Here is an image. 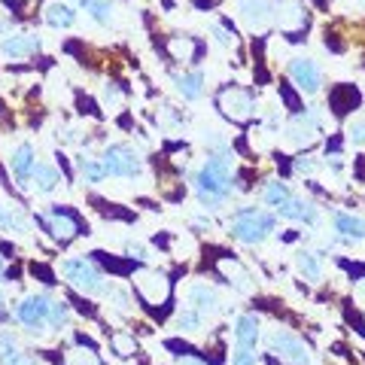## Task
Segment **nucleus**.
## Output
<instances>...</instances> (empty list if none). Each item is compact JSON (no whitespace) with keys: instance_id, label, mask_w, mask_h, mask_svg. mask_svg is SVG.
Instances as JSON below:
<instances>
[{"instance_id":"nucleus-3","label":"nucleus","mask_w":365,"mask_h":365,"mask_svg":"<svg viewBox=\"0 0 365 365\" xmlns=\"http://www.w3.org/2000/svg\"><path fill=\"white\" fill-rule=\"evenodd\" d=\"M101 165H104V170L110 177H122V180H134V177L143 174V158L137 155L134 146H128V143L110 146L104 153V158H101Z\"/></svg>"},{"instance_id":"nucleus-10","label":"nucleus","mask_w":365,"mask_h":365,"mask_svg":"<svg viewBox=\"0 0 365 365\" xmlns=\"http://www.w3.org/2000/svg\"><path fill=\"white\" fill-rule=\"evenodd\" d=\"M287 134H289V140L295 146H311L317 140V134H319V122H317L314 113H299V116L289 122Z\"/></svg>"},{"instance_id":"nucleus-5","label":"nucleus","mask_w":365,"mask_h":365,"mask_svg":"<svg viewBox=\"0 0 365 365\" xmlns=\"http://www.w3.org/2000/svg\"><path fill=\"white\" fill-rule=\"evenodd\" d=\"M134 289L137 295H140V302L143 304H150V307H158V304H165L168 302V295H170V280L165 277L162 271H137L134 274Z\"/></svg>"},{"instance_id":"nucleus-37","label":"nucleus","mask_w":365,"mask_h":365,"mask_svg":"<svg viewBox=\"0 0 365 365\" xmlns=\"http://www.w3.org/2000/svg\"><path fill=\"white\" fill-rule=\"evenodd\" d=\"M0 228H13V232H21V228H25V222H21L19 216H13V213L0 210Z\"/></svg>"},{"instance_id":"nucleus-42","label":"nucleus","mask_w":365,"mask_h":365,"mask_svg":"<svg viewBox=\"0 0 365 365\" xmlns=\"http://www.w3.org/2000/svg\"><path fill=\"white\" fill-rule=\"evenodd\" d=\"M177 365H204V362H201V359H195V356H182Z\"/></svg>"},{"instance_id":"nucleus-15","label":"nucleus","mask_w":365,"mask_h":365,"mask_svg":"<svg viewBox=\"0 0 365 365\" xmlns=\"http://www.w3.org/2000/svg\"><path fill=\"white\" fill-rule=\"evenodd\" d=\"M256 341H259V319L253 314H247L235 323V344L247 347V350H256Z\"/></svg>"},{"instance_id":"nucleus-34","label":"nucleus","mask_w":365,"mask_h":365,"mask_svg":"<svg viewBox=\"0 0 365 365\" xmlns=\"http://www.w3.org/2000/svg\"><path fill=\"white\" fill-rule=\"evenodd\" d=\"M113 350L119 353V356H131L134 353V338H128V335H113Z\"/></svg>"},{"instance_id":"nucleus-14","label":"nucleus","mask_w":365,"mask_h":365,"mask_svg":"<svg viewBox=\"0 0 365 365\" xmlns=\"http://www.w3.org/2000/svg\"><path fill=\"white\" fill-rule=\"evenodd\" d=\"M34 146L31 143H21L19 150L13 153V158H9V168H13V174H16V180L19 182H28L31 180V174H34Z\"/></svg>"},{"instance_id":"nucleus-35","label":"nucleus","mask_w":365,"mask_h":365,"mask_svg":"<svg viewBox=\"0 0 365 365\" xmlns=\"http://www.w3.org/2000/svg\"><path fill=\"white\" fill-rule=\"evenodd\" d=\"M119 98H122V95H119V86H113V83L104 86V95H101V101H104V107H107V110L116 107V104H119Z\"/></svg>"},{"instance_id":"nucleus-24","label":"nucleus","mask_w":365,"mask_h":365,"mask_svg":"<svg viewBox=\"0 0 365 365\" xmlns=\"http://www.w3.org/2000/svg\"><path fill=\"white\" fill-rule=\"evenodd\" d=\"M177 88H180V95L186 98V101L201 98V91H204V73H201V71H195V73L177 76Z\"/></svg>"},{"instance_id":"nucleus-6","label":"nucleus","mask_w":365,"mask_h":365,"mask_svg":"<svg viewBox=\"0 0 365 365\" xmlns=\"http://www.w3.org/2000/svg\"><path fill=\"white\" fill-rule=\"evenodd\" d=\"M220 110L232 122H250L253 113H256V104H253V95H250V91L225 88V91H220Z\"/></svg>"},{"instance_id":"nucleus-45","label":"nucleus","mask_w":365,"mask_h":365,"mask_svg":"<svg viewBox=\"0 0 365 365\" xmlns=\"http://www.w3.org/2000/svg\"><path fill=\"white\" fill-rule=\"evenodd\" d=\"M0 307H4V292H0Z\"/></svg>"},{"instance_id":"nucleus-28","label":"nucleus","mask_w":365,"mask_h":365,"mask_svg":"<svg viewBox=\"0 0 365 365\" xmlns=\"http://www.w3.org/2000/svg\"><path fill=\"white\" fill-rule=\"evenodd\" d=\"M295 262H299V268L304 271V277H307V280H319V277H323V268H319V262H317L314 253L302 250V253L295 256Z\"/></svg>"},{"instance_id":"nucleus-16","label":"nucleus","mask_w":365,"mask_h":365,"mask_svg":"<svg viewBox=\"0 0 365 365\" xmlns=\"http://www.w3.org/2000/svg\"><path fill=\"white\" fill-rule=\"evenodd\" d=\"M216 268H220L222 277H225L228 283H235L237 289H250V271H247L237 259H228V256H225V259H220V265H216Z\"/></svg>"},{"instance_id":"nucleus-39","label":"nucleus","mask_w":365,"mask_h":365,"mask_svg":"<svg viewBox=\"0 0 365 365\" xmlns=\"http://www.w3.org/2000/svg\"><path fill=\"white\" fill-rule=\"evenodd\" d=\"M347 134H350V140H353V143H359V146H365V122H353Z\"/></svg>"},{"instance_id":"nucleus-43","label":"nucleus","mask_w":365,"mask_h":365,"mask_svg":"<svg viewBox=\"0 0 365 365\" xmlns=\"http://www.w3.org/2000/svg\"><path fill=\"white\" fill-rule=\"evenodd\" d=\"M6 365H34V362H31V359H25V356H13Z\"/></svg>"},{"instance_id":"nucleus-33","label":"nucleus","mask_w":365,"mask_h":365,"mask_svg":"<svg viewBox=\"0 0 365 365\" xmlns=\"http://www.w3.org/2000/svg\"><path fill=\"white\" fill-rule=\"evenodd\" d=\"M13 356H19V344L13 341V335H9V332H4V335H0V359H4V362H9Z\"/></svg>"},{"instance_id":"nucleus-9","label":"nucleus","mask_w":365,"mask_h":365,"mask_svg":"<svg viewBox=\"0 0 365 365\" xmlns=\"http://www.w3.org/2000/svg\"><path fill=\"white\" fill-rule=\"evenodd\" d=\"M289 76L299 91H304V95H314V91L319 88V67L311 61V58H292L289 61Z\"/></svg>"},{"instance_id":"nucleus-1","label":"nucleus","mask_w":365,"mask_h":365,"mask_svg":"<svg viewBox=\"0 0 365 365\" xmlns=\"http://www.w3.org/2000/svg\"><path fill=\"white\" fill-rule=\"evenodd\" d=\"M198 198L204 207H220V204L232 195L235 189V177H232V162L222 155H210L204 168L198 170Z\"/></svg>"},{"instance_id":"nucleus-25","label":"nucleus","mask_w":365,"mask_h":365,"mask_svg":"<svg viewBox=\"0 0 365 365\" xmlns=\"http://www.w3.org/2000/svg\"><path fill=\"white\" fill-rule=\"evenodd\" d=\"M46 21L52 28H71L73 25V9L67 4H49L46 6Z\"/></svg>"},{"instance_id":"nucleus-19","label":"nucleus","mask_w":365,"mask_h":365,"mask_svg":"<svg viewBox=\"0 0 365 365\" xmlns=\"http://www.w3.org/2000/svg\"><path fill=\"white\" fill-rule=\"evenodd\" d=\"M329 101H332V110L338 113V116H344V113H350L353 107L359 104V95L353 86H338L332 95H329Z\"/></svg>"},{"instance_id":"nucleus-4","label":"nucleus","mask_w":365,"mask_h":365,"mask_svg":"<svg viewBox=\"0 0 365 365\" xmlns=\"http://www.w3.org/2000/svg\"><path fill=\"white\" fill-rule=\"evenodd\" d=\"M61 271H64V277L71 280V287L79 289L83 295H98L104 289V277H101V271L91 265L88 259H67V262H61Z\"/></svg>"},{"instance_id":"nucleus-29","label":"nucleus","mask_w":365,"mask_h":365,"mask_svg":"<svg viewBox=\"0 0 365 365\" xmlns=\"http://www.w3.org/2000/svg\"><path fill=\"white\" fill-rule=\"evenodd\" d=\"M201 319H204V314H198L195 307H186V311L177 314V329H180V332H198Z\"/></svg>"},{"instance_id":"nucleus-38","label":"nucleus","mask_w":365,"mask_h":365,"mask_svg":"<svg viewBox=\"0 0 365 365\" xmlns=\"http://www.w3.org/2000/svg\"><path fill=\"white\" fill-rule=\"evenodd\" d=\"M213 37L220 40L222 46H235V34L228 31V28H222V25H213Z\"/></svg>"},{"instance_id":"nucleus-20","label":"nucleus","mask_w":365,"mask_h":365,"mask_svg":"<svg viewBox=\"0 0 365 365\" xmlns=\"http://www.w3.org/2000/svg\"><path fill=\"white\" fill-rule=\"evenodd\" d=\"M335 232H341L344 237H356V241H362L365 237V220H359V216H353V213H335Z\"/></svg>"},{"instance_id":"nucleus-8","label":"nucleus","mask_w":365,"mask_h":365,"mask_svg":"<svg viewBox=\"0 0 365 365\" xmlns=\"http://www.w3.org/2000/svg\"><path fill=\"white\" fill-rule=\"evenodd\" d=\"M49 299L46 295H28V299H21L16 304V319L19 323H25L28 329L34 332H40L43 323H49Z\"/></svg>"},{"instance_id":"nucleus-32","label":"nucleus","mask_w":365,"mask_h":365,"mask_svg":"<svg viewBox=\"0 0 365 365\" xmlns=\"http://www.w3.org/2000/svg\"><path fill=\"white\" fill-rule=\"evenodd\" d=\"M67 319H71V307H67V302H55L49 307V323H52V329H61Z\"/></svg>"},{"instance_id":"nucleus-13","label":"nucleus","mask_w":365,"mask_h":365,"mask_svg":"<svg viewBox=\"0 0 365 365\" xmlns=\"http://www.w3.org/2000/svg\"><path fill=\"white\" fill-rule=\"evenodd\" d=\"M241 13H244V21L253 31L265 28L268 19H271V4L268 0H241Z\"/></svg>"},{"instance_id":"nucleus-21","label":"nucleus","mask_w":365,"mask_h":365,"mask_svg":"<svg viewBox=\"0 0 365 365\" xmlns=\"http://www.w3.org/2000/svg\"><path fill=\"white\" fill-rule=\"evenodd\" d=\"M189 302L198 314H210L216 307V292L210 287H204V283H195V287H189Z\"/></svg>"},{"instance_id":"nucleus-26","label":"nucleus","mask_w":365,"mask_h":365,"mask_svg":"<svg viewBox=\"0 0 365 365\" xmlns=\"http://www.w3.org/2000/svg\"><path fill=\"white\" fill-rule=\"evenodd\" d=\"M31 177L37 180V189H40V192H52V189L61 182L58 170L49 168V165H34V174H31Z\"/></svg>"},{"instance_id":"nucleus-36","label":"nucleus","mask_w":365,"mask_h":365,"mask_svg":"<svg viewBox=\"0 0 365 365\" xmlns=\"http://www.w3.org/2000/svg\"><path fill=\"white\" fill-rule=\"evenodd\" d=\"M232 365H256V353L247 350V347H237L235 356H232Z\"/></svg>"},{"instance_id":"nucleus-17","label":"nucleus","mask_w":365,"mask_h":365,"mask_svg":"<svg viewBox=\"0 0 365 365\" xmlns=\"http://www.w3.org/2000/svg\"><path fill=\"white\" fill-rule=\"evenodd\" d=\"M280 216L287 220H299V222H317V207L311 201H302V198H289L283 207H277Z\"/></svg>"},{"instance_id":"nucleus-2","label":"nucleus","mask_w":365,"mask_h":365,"mask_svg":"<svg viewBox=\"0 0 365 365\" xmlns=\"http://www.w3.org/2000/svg\"><path fill=\"white\" fill-rule=\"evenodd\" d=\"M271 232H274V216L262 213L256 207L237 210L235 220H232V235L237 237V241H244V244H262Z\"/></svg>"},{"instance_id":"nucleus-41","label":"nucleus","mask_w":365,"mask_h":365,"mask_svg":"<svg viewBox=\"0 0 365 365\" xmlns=\"http://www.w3.org/2000/svg\"><path fill=\"white\" fill-rule=\"evenodd\" d=\"M125 250H128V253H131L134 259H143V256H146V250H143V244H128V247H125Z\"/></svg>"},{"instance_id":"nucleus-44","label":"nucleus","mask_w":365,"mask_h":365,"mask_svg":"<svg viewBox=\"0 0 365 365\" xmlns=\"http://www.w3.org/2000/svg\"><path fill=\"white\" fill-rule=\"evenodd\" d=\"M356 299L365 304V280H362V283H356Z\"/></svg>"},{"instance_id":"nucleus-22","label":"nucleus","mask_w":365,"mask_h":365,"mask_svg":"<svg viewBox=\"0 0 365 365\" xmlns=\"http://www.w3.org/2000/svg\"><path fill=\"white\" fill-rule=\"evenodd\" d=\"M86 6V13H91V19L101 21V25H110L116 19V4L113 0H79Z\"/></svg>"},{"instance_id":"nucleus-31","label":"nucleus","mask_w":365,"mask_h":365,"mask_svg":"<svg viewBox=\"0 0 365 365\" xmlns=\"http://www.w3.org/2000/svg\"><path fill=\"white\" fill-rule=\"evenodd\" d=\"M64 362H67V365H101L98 353H95V350H83V347H76V350L67 353Z\"/></svg>"},{"instance_id":"nucleus-12","label":"nucleus","mask_w":365,"mask_h":365,"mask_svg":"<svg viewBox=\"0 0 365 365\" xmlns=\"http://www.w3.org/2000/svg\"><path fill=\"white\" fill-rule=\"evenodd\" d=\"M40 37H31V34H21V37H6L0 43V52L6 58H25V55H37L40 52Z\"/></svg>"},{"instance_id":"nucleus-27","label":"nucleus","mask_w":365,"mask_h":365,"mask_svg":"<svg viewBox=\"0 0 365 365\" xmlns=\"http://www.w3.org/2000/svg\"><path fill=\"white\" fill-rule=\"evenodd\" d=\"M76 168H79V174H83L88 182H101V180L107 177L104 165L95 162V158H86V155H79V158H76Z\"/></svg>"},{"instance_id":"nucleus-7","label":"nucleus","mask_w":365,"mask_h":365,"mask_svg":"<svg viewBox=\"0 0 365 365\" xmlns=\"http://www.w3.org/2000/svg\"><path fill=\"white\" fill-rule=\"evenodd\" d=\"M271 350L292 365H311V350H307L304 341L289 335V332H280V329L271 335Z\"/></svg>"},{"instance_id":"nucleus-40","label":"nucleus","mask_w":365,"mask_h":365,"mask_svg":"<svg viewBox=\"0 0 365 365\" xmlns=\"http://www.w3.org/2000/svg\"><path fill=\"white\" fill-rule=\"evenodd\" d=\"M113 302H116L119 311H125V307H128V295H125L122 289H113Z\"/></svg>"},{"instance_id":"nucleus-30","label":"nucleus","mask_w":365,"mask_h":365,"mask_svg":"<svg viewBox=\"0 0 365 365\" xmlns=\"http://www.w3.org/2000/svg\"><path fill=\"white\" fill-rule=\"evenodd\" d=\"M292 195H289V189L283 186V182H268V189H265V201L271 204V207H283Z\"/></svg>"},{"instance_id":"nucleus-23","label":"nucleus","mask_w":365,"mask_h":365,"mask_svg":"<svg viewBox=\"0 0 365 365\" xmlns=\"http://www.w3.org/2000/svg\"><path fill=\"white\" fill-rule=\"evenodd\" d=\"M168 52H170V58L174 61H192L195 58V52H198V46L192 37H170L168 40Z\"/></svg>"},{"instance_id":"nucleus-11","label":"nucleus","mask_w":365,"mask_h":365,"mask_svg":"<svg viewBox=\"0 0 365 365\" xmlns=\"http://www.w3.org/2000/svg\"><path fill=\"white\" fill-rule=\"evenodd\" d=\"M46 225H49V232H52V237L55 241H61V244H67V241H73V237L79 235V222L73 220L67 210H61V207H55L49 216L43 220Z\"/></svg>"},{"instance_id":"nucleus-18","label":"nucleus","mask_w":365,"mask_h":365,"mask_svg":"<svg viewBox=\"0 0 365 365\" xmlns=\"http://www.w3.org/2000/svg\"><path fill=\"white\" fill-rule=\"evenodd\" d=\"M277 21H280V28L283 31H302L304 28V21H307V16H304V9L299 6V4H292V0H287V4L280 6V16H277Z\"/></svg>"},{"instance_id":"nucleus-46","label":"nucleus","mask_w":365,"mask_h":365,"mask_svg":"<svg viewBox=\"0 0 365 365\" xmlns=\"http://www.w3.org/2000/svg\"><path fill=\"white\" fill-rule=\"evenodd\" d=\"M0 274H4V262H0Z\"/></svg>"}]
</instances>
